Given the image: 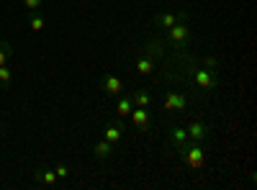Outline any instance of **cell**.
I'll use <instances>...</instances> for the list:
<instances>
[{"label":"cell","mask_w":257,"mask_h":190,"mask_svg":"<svg viewBox=\"0 0 257 190\" xmlns=\"http://www.w3.org/2000/svg\"><path fill=\"white\" fill-rule=\"evenodd\" d=\"M180 157L193 167V170L203 167L206 164V146H203V141H188L183 149H180Z\"/></svg>","instance_id":"1"},{"label":"cell","mask_w":257,"mask_h":190,"mask_svg":"<svg viewBox=\"0 0 257 190\" xmlns=\"http://www.w3.org/2000/svg\"><path fill=\"white\" fill-rule=\"evenodd\" d=\"M167 41L173 44L175 49H185L188 41H190V29L185 26V21H178L175 26L167 29Z\"/></svg>","instance_id":"2"},{"label":"cell","mask_w":257,"mask_h":190,"mask_svg":"<svg viewBox=\"0 0 257 190\" xmlns=\"http://www.w3.org/2000/svg\"><path fill=\"white\" fill-rule=\"evenodd\" d=\"M193 82H196L198 88H206V90H213L221 85V77L216 75V70H206V67H198L193 70Z\"/></svg>","instance_id":"3"},{"label":"cell","mask_w":257,"mask_h":190,"mask_svg":"<svg viewBox=\"0 0 257 190\" xmlns=\"http://www.w3.org/2000/svg\"><path fill=\"white\" fill-rule=\"evenodd\" d=\"M188 108V98L185 95H180V93H165V103H162V111H167V113H175V111H185Z\"/></svg>","instance_id":"4"},{"label":"cell","mask_w":257,"mask_h":190,"mask_svg":"<svg viewBox=\"0 0 257 190\" xmlns=\"http://www.w3.org/2000/svg\"><path fill=\"white\" fill-rule=\"evenodd\" d=\"M185 131H188V139L190 141H206L211 136V126L206 121H193Z\"/></svg>","instance_id":"5"},{"label":"cell","mask_w":257,"mask_h":190,"mask_svg":"<svg viewBox=\"0 0 257 190\" xmlns=\"http://www.w3.org/2000/svg\"><path fill=\"white\" fill-rule=\"evenodd\" d=\"M178 21H185V13H180V16H178V13H157V16L152 18V24H155L157 29H165V31H167L170 26H175Z\"/></svg>","instance_id":"6"},{"label":"cell","mask_w":257,"mask_h":190,"mask_svg":"<svg viewBox=\"0 0 257 190\" xmlns=\"http://www.w3.org/2000/svg\"><path fill=\"white\" fill-rule=\"evenodd\" d=\"M100 88L108 93V95H121V90H123L121 80H118L116 75H111V72H105V75L100 77Z\"/></svg>","instance_id":"7"},{"label":"cell","mask_w":257,"mask_h":190,"mask_svg":"<svg viewBox=\"0 0 257 190\" xmlns=\"http://www.w3.org/2000/svg\"><path fill=\"white\" fill-rule=\"evenodd\" d=\"M167 136H170V141H173V146H175L178 152L190 141V139H188V131L183 129V126H170V129H167Z\"/></svg>","instance_id":"8"},{"label":"cell","mask_w":257,"mask_h":190,"mask_svg":"<svg viewBox=\"0 0 257 190\" xmlns=\"http://www.w3.org/2000/svg\"><path fill=\"white\" fill-rule=\"evenodd\" d=\"M36 180L39 182H44L47 187H52V185H57V172L52 170V167H39V170H36Z\"/></svg>","instance_id":"9"},{"label":"cell","mask_w":257,"mask_h":190,"mask_svg":"<svg viewBox=\"0 0 257 190\" xmlns=\"http://www.w3.org/2000/svg\"><path fill=\"white\" fill-rule=\"evenodd\" d=\"M111 152H113V144H111V141H105V139H100V141L93 144V154H95L98 159H108Z\"/></svg>","instance_id":"10"},{"label":"cell","mask_w":257,"mask_h":190,"mask_svg":"<svg viewBox=\"0 0 257 190\" xmlns=\"http://www.w3.org/2000/svg\"><path fill=\"white\" fill-rule=\"evenodd\" d=\"M152 59H157V57H165V41L162 39H149L147 41V49H144Z\"/></svg>","instance_id":"11"},{"label":"cell","mask_w":257,"mask_h":190,"mask_svg":"<svg viewBox=\"0 0 257 190\" xmlns=\"http://www.w3.org/2000/svg\"><path fill=\"white\" fill-rule=\"evenodd\" d=\"M128 116H132V123L139 126V129H147V126H149V111L147 108H132Z\"/></svg>","instance_id":"12"},{"label":"cell","mask_w":257,"mask_h":190,"mask_svg":"<svg viewBox=\"0 0 257 190\" xmlns=\"http://www.w3.org/2000/svg\"><path fill=\"white\" fill-rule=\"evenodd\" d=\"M121 136H123V129H121V126H116V123H105V129H103V139H105V141L116 144V141H121Z\"/></svg>","instance_id":"13"},{"label":"cell","mask_w":257,"mask_h":190,"mask_svg":"<svg viewBox=\"0 0 257 190\" xmlns=\"http://www.w3.org/2000/svg\"><path fill=\"white\" fill-rule=\"evenodd\" d=\"M155 62H157V59H152L149 54H142V57H137V70H139L142 75H152V72H155Z\"/></svg>","instance_id":"14"},{"label":"cell","mask_w":257,"mask_h":190,"mask_svg":"<svg viewBox=\"0 0 257 190\" xmlns=\"http://www.w3.org/2000/svg\"><path fill=\"white\" fill-rule=\"evenodd\" d=\"M132 103L137 105V108H149V105H152V95H149L147 90H134L132 93Z\"/></svg>","instance_id":"15"},{"label":"cell","mask_w":257,"mask_h":190,"mask_svg":"<svg viewBox=\"0 0 257 190\" xmlns=\"http://www.w3.org/2000/svg\"><path fill=\"white\" fill-rule=\"evenodd\" d=\"M29 26H31V31H44L47 21H44V16H41V11H31V16H29Z\"/></svg>","instance_id":"16"},{"label":"cell","mask_w":257,"mask_h":190,"mask_svg":"<svg viewBox=\"0 0 257 190\" xmlns=\"http://www.w3.org/2000/svg\"><path fill=\"white\" fill-rule=\"evenodd\" d=\"M132 108H134V103H132V95H126V98H121L118 100V116H128V113H132Z\"/></svg>","instance_id":"17"},{"label":"cell","mask_w":257,"mask_h":190,"mask_svg":"<svg viewBox=\"0 0 257 190\" xmlns=\"http://www.w3.org/2000/svg\"><path fill=\"white\" fill-rule=\"evenodd\" d=\"M11 57H13V47L8 41H0V65H8Z\"/></svg>","instance_id":"18"},{"label":"cell","mask_w":257,"mask_h":190,"mask_svg":"<svg viewBox=\"0 0 257 190\" xmlns=\"http://www.w3.org/2000/svg\"><path fill=\"white\" fill-rule=\"evenodd\" d=\"M11 80H13V70L8 65H0V85H11Z\"/></svg>","instance_id":"19"},{"label":"cell","mask_w":257,"mask_h":190,"mask_svg":"<svg viewBox=\"0 0 257 190\" xmlns=\"http://www.w3.org/2000/svg\"><path fill=\"white\" fill-rule=\"evenodd\" d=\"M54 172H57L59 180H64V177H70V167H67V164H57V167H54Z\"/></svg>","instance_id":"20"},{"label":"cell","mask_w":257,"mask_h":190,"mask_svg":"<svg viewBox=\"0 0 257 190\" xmlns=\"http://www.w3.org/2000/svg\"><path fill=\"white\" fill-rule=\"evenodd\" d=\"M24 8L31 13V11H39L41 8V0H24Z\"/></svg>","instance_id":"21"},{"label":"cell","mask_w":257,"mask_h":190,"mask_svg":"<svg viewBox=\"0 0 257 190\" xmlns=\"http://www.w3.org/2000/svg\"><path fill=\"white\" fill-rule=\"evenodd\" d=\"M203 67H206V70H216V67H219V59H216V57H206V59H203Z\"/></svg>","instance_id":"22"}]
</instances>
